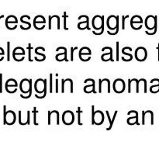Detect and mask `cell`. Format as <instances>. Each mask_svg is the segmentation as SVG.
Segmentation results:
<instances>
[{"mask_svg":"<svg viewBox=\"0 0 159 149\" xmlns=\"http://www.w3.org/2000/svg\"><path fill=\"white\" fill-rule=\"evenodd\" d=\"M35 96L37 99H43L47 96V79H38L34 82Z\"/></svg>","mask_w":159,"mask_h":149,"instance_id":"obj_1","label":"cell"},{"mask_svg":"<svg viewBox=\"0 0 159 149\" xmlns=\"http://www.w3.org/2000/svg\"><path fill=\"white\" fill-rule=\"evenodd\" d=\"M104 113L101 110L94 111V106H92V124L101 125L104 121Z\"/></svg>","mask_w":159,"mask_h":149,"instance_id":"obj_2","label":"cell"},{"mask_svg":"<svg viewBox=\"0 0 159 149\" xmlns=\"http://www.w3.org/2000/svg\"><path fill=\"white\" fill-rule=\"evenodd\" d=\"M157 18H158L157 16L152 15H149L146 17L144 25H145V27L147 28L149 32L153 31L155 29V27L158 26V19Z\"/></svg>","mask_w":159,"mask_h":149,"instance_id":"obj_3","label":"cell"},{"mask_svg":"<svg viewBox=\"0 0 159 149\" xmlns=\"http://www.w3.org/2000/svg\"><path fill=\"white\" fill-rule=\"evenodd\" d=\"M31 88H32V80L31 79H22L20 83V88L23 96H27Z\"/></svg>","mask_w":159,"mask_h":149,"instance_id":"obj_4","label":"cell"},{"mask_svg":"<svg viewBox=\"0 0 159 149\" xmlns=\"http://www.w3.org/2000/svg\"><path fill=\"white\" fill-rule=\"evenodd\" d=\"M105 25V20H104V16L96 15L95 16L92 20V26L94 28L96 31L101 30L102 26Z\"/></svg>","mask_w":159,"mask_h":149,"instance_id":"obj_5","label":"cell"},{"mask_svg":"<svg viewBox=\"0 0 159 149\" xmlns=\"http://www.w3.org/2000/svg\"><path fill=\"white\" fill-rule=\"evenodd\" d=\"M135 58L140 62L144 61L148 57V51L144 47H138L134 52Z\"/></svg>","mask_w":159,"mask_h":149,"instance_id":"obj_6","label":"cell"},{"mask_svg":"<svg viewBox=\"0 0 159 149\" xmlns=\"http://www.w3.org/2000/svg\"><path fill=\"white\" fill-rule=\"evenodd\" d=\"M120 23L119 16H116L114 15H111L107 18V25L109 29L111 31H115L116 29V26Z\"/></svg>","mask_w":159,"mask_h":149,"instance_id":"obj_7","label":"cell"},{"mask_svg":"<svg viewBox=\"0 0 159 149\" xmlns=\"http://www.w3.org/2000/svg\"><path fill=\"white\" fill-rule=\"evenodd\" d=\"M113 88L116 93H124L126 88V84L124 79H116L113 82Z\"/></svg>","mask_w":159,"mask_h":149,"instance_id":"obj_8","label":"cell"},{"mask_svg":"<svg viewBox=\"0 0 159 149\" xmlns=\"http://www.w3.org/2000/svg\"><path fill=\"white\" fill-rule=\"evenodd\" d=\"M75 121L74 113L71 110H66L62 114V122L65 125H71Z\"/></svg>","mask_w":159,"mask_h":149,"instance_id":"obj_9","label":"cell"},{"mask_svg":"<svg viewBox=\"0 0 159 149\" xmlns=\"http://www.w3.org/2000/svg\"><path fill=\"white\" fill-rule=\"evenodd\" d=\"M3 118H4V124L12 125L16 122V113L14 111H12V110H8L6 112V116Z\"/></svg>","mask_w":159,"mask_h":149,"instance_id":"obj_10","label":"cell"},{"mask_svg":"<svg viewBox=\"0 0 159 149\" xmlns=\"http://www.w3.org/2000/svg\"><path fill=\"white\" fill-rule=\"evenodd\" d=\"M17 87H18V83L17 81L14 79H9L6 82V90L7 93L11 94V88L14 93H16L17 90Z\"/></svg>","mask_w":159,"mask_h":149,"instance_id":"obj_11","label":"cell"},{"mask_svg":"<svg viewBox=\"0 0 159 149\" xmlns=\"http://www.w3.org/2000/svg\"><path fill=\"white\" fill-rule=\"evenodd\" d=\"M82 18H85V21H81L78 23V28L81 30H84V29H88V30H90L91 28L89 26V18L88 16L86 15H82L80 16H79V20Z\"/></svg>","mask_w":159,"mask_h":149,"instance_id":"obj_12","label":"cell"},{"mask_svg":"<svg viewBox=\"0 0 159 149\" xmlns=\"http://www.w3.org/2000/svg\"><path fill=\"white\" fill-rule=\"evenodd\" d=\"M91 82V85H87L84 87L83 90L85 93H96V82H95V80L93 79H87L84 81V82Z\"/></svg>","mask_w":159,"mask_h":149,"instance_id":"obj_13","label":"cell"},{"mask_svg":"<svg viewBox=\"0 0 159 149\" xmlns=\"http://www.w3.org/2000/svg\"><path fill=\"white\" fill-rule=\"evenodd\" d=\"M61 49L63 50V52H61L59 54H56L55 59L57 61H65L66 62L68 61V51H67V48L65 47H59Z\"/></svg>","mask_w":159,"mask_h":149,"instance_id":"obj_14","label":"cell"},{"mask_svg":"<svg viewBox=\"0 0 159 149\" xmlns=\"http://www.w3.org/2000/svg\"><path fill=\"white\" fill-rule=\"evenodd\" d=\"M130 112H131L134 114L133 116H130L127 119V122L129 125H139V123H138V112L136 110H130Z\"/></svg>","mask_w":159,"mask_h":149,"instance_id":"obj_15","label":"cell"},{"mask_svg":"<svg viewBox=\"0 0 159 149\" xmlns=\"http://www.w3.org/2000/svg\"><path fill=\"white\" fill-rule=\"evenodd\" d=\"M138 80L137 79H129L128 80V93H131L134 91L137 93V88H138Z\"/></svg>","mask_w":159,"mask_h":149,"instance_id":"obj_16","label":"cell"},{"mask_svg":"<svg viewBox=\"0 0 159 149\" xmlns=\"http://www.w3.org/2000/svg\"><path fill=\"white\" fill-rule=\"evenodd\" d=\"M103 83H107V92L108 93H110L111 92V83H110V79H99V93H102V84Z\"/></svg>","mask_w":159,"mask_h":149,"instance_id":"obj_17","label":"cell"},{"mask_svg":"<svg viewBox=\"0 0 159 149\" xmlns=\"http://www.w3.org/2000/svg\"><path fill=\"white\" fill-rule=\"evenodd\" d=\"M66 83H70V92H71V93H73V92H74V82H73V80L71 79H62L61 93H65V87Z\"/></svg>","mask_w":159,"mask_h":149,"instance_id":"obj_18","label":"cell"},{"mask_svg":"<svg viewBox=\"0 0 159 149\" xmlns=\"http://www.w3.org/2000/svg\"><path fill=\"white\" fill-rule=\"evenodd\" d=\"M108 49L110 50V52L109 53H105V54H102L101 56V59H102L103 61H113V49L110 47H107Z\"/></svg>","mask_w":159,"mask_h":149,"instance_id":"obj_19","label":"cell"},{"mask_svg":"<svg viewBox=\"0 0 159 149\" xmlns=\"http://www.w3.org/2000/svg\"><path fill=\"white\" fill-rule=\"evenodd\" d=\"M17 23H18V20H17L16 16L10 15L7 16V18L6 19V26L11 24H17Z\"/></svg>","mask_w":159,"mask_h":149,"instance_id":"obj_20","label":"cell"},{"mask_svg":"<svg viewBox=\"0 0 159 149\" xmlns=\"http://www.w3.org/2000/svg\"><path fill=\"white\" fill-rule=\"evenodd\" d=\"M130 24H143V19L141 16L135 15L130 19Z\"/></svg>","mask_w":159,"mask_h":149,"instance_id":"obj_21","label":"cell"},{"mask_svg":"<svg viewBox=\"0 0 159 149\" xmlns=\"http://www.w3.org/2000/svg\"><path fill=\"white\" fill-rule=\"evenodd\" d=\"M79 55H85V56H91L92 55V51L89 47H82L80 50H79Z\"/></svg>","mask_w":159,"mask_h":149,"instance_id":"obj_22","label":"cell"},{"mask_svg":"<svg viewBox=\"0 0 159 149\" xmlns=\"http://www.w3.org/2000/svg\"><path fill=\"white\" fill-rule=\"evenodd\" d=\"M117 113H118V111H117V110H116V111L114 112V114H113V118H112V119H111V117H110V113H109V111H108V110H107V111H106V113H107V117H108V120H109V121H110V127H109V128H108V130H110V129H111V127H113V123H114L115 120H116V116H117Z\"/></svg>","mask_w":159,"mask_h":149,"instance_id":"obj_23","label":"cell"},{"mask_svg":"<svg viewBox=\"0 0 159 149\" xmlns=\"http://www.w3.org/2000/svg\"><path fill=\"white\" fill-rule=\"evenodd\" d=\"M14 55H24L25 56V50L22 47H16L14 48L12 51V56Z\"/></svg>","mask_w":159,"mask_h":149,"instance_id":"obj_24","label":"cell"},{"mask_svg":"<svg viewBox=\"0 0 159 149\" xmlns=\"http://www.w3.org/2000/svg\"><path fill=\"white\" fill-rule=\"evenodd\" d=\"M121 51H122V54H124V55H125L122 57V60L124 61H130L133 59V55H132L131 54H130V53H127V51H126L124 48H123Z\"/></svg>","mask_w":159,"mask_h":149,"instance_id":"obj_25","label":"cell"},{"mask_svg":"<svg viewBox=\"0 0 159 149\" xmlns=\"http://www.w3.org/2000/svg\"><path fill=\"white\" fill-rule=\"evenodd\" d=\"M35 53L37 55H38V56H36V57H34V59H35L37 61H44L45 59H46V55L43 54H42V53L39 52V51L37 48H36L35 49Z\"/></svg>","mask_w":159,"mask_h":149,"instance_id":"obj_26","label":"cell"},{"mask_svg":"<svg viewBox=\"0 0 159 149\" xmlns=\"http://www.w3.org/2000/svg\"><path fill=\"white\" fill-rule=\"evenodd\" d=\"M157 82L156 85H153L150 87V92L152 93H159V79H154Z\"/></svg>","mask_w":159,"mask_h":149,"instance_id":"obj_27","label":"cell"},{"mask_svg":"<svg viewBox=\"0 0 159 149\" xmlns=\"http://www.w3.org/2000/svg\"><path fill=\"white\" fill-rule=\"evenodd\" d=\"M40 20V16H37L34 17V26H37V25H40V24H45L46 23V20H45V18H43L41 19Z\"/></svg>","mask_w":159,"mask_h":149,"instance_id":"obj_28","label":"cell"},{"mask_svg":"<svg viewBox=\"0 0 159 149\" xmlns=\"http://www.w3.org/2000/svg\"><path fill=\"white\" fill-rule=\"evenodd\" d=\"M68 16L67 15L66 12H64V14H63V18H64V29H65V30H68V27H67V19H68Z\"/></svg>","mask_w":159,"mask_h":149,"instance_id":"obj_29","label":"cell"},{"mask_svg":"<svg viewBox=\"0 0 159 149\" xmlns=\"http://www.w3.org/2000/svg\"><path fill=\"white\" fill-rule=\"evenodd\" d=\"M12 57H13V59L16 61L20 62L24 60L25 56L24 55H14L12 56Z\"/></svg>","mask_w":159,"mask_h":149,"instance_id":"obj_30","label":"cell"},{"mask_svg":"<svg viewBox=\"0 0 159 149\" xmlns=\"http://www.w3.org/2000/svg\"><path fill=\"white\" fill-rule=\"evenodd\" d=\"M33 113H34V125H38L37 122V113H38L37 110V107H34V110H33Z\"/></svg>","mask_w":159,"mask_h":149,"instance_id":"obj_31","label":"cell"},{"mask_svg":"<svg viewBox=\"0 0 159 149\" xmlns=\"http://www.w3.org/2000/svg\"><path fill=\"white\" fill-rule=\"evenodd\" d=\"M79 58L82 61H89L91 59V56H85V55H79Z\"/></svg>","mask_w":159,"mask_h":149,"instance_id":"obj_32","label":"cell"},{"mask_svg":"<svg viewBox=\"0 0 159 149\" xmlns=\"http://www.w3.org/2000/svg\"><path fill=\"white\" fill-rule=\"evenodd\" d=\"M77 113H78V123H79V125H82V124L81 123V113H82V110H81L80 107H78L77 109Z\"/></svg>","mask_w":159,"mask_h":149,"instance_id":"obj_33","label":"cell"},{"mask_svg":"<svg viewBox=\"0 0 159 149\" xmlns=\"http://www.w3.org/2000/svg\"><path fill=\"white\" fill-rule=\"evenodd\" d=\"M130 26L132 27V29H135V30H139L142 28L143 24H130Z\"/></svg>","mask_w":159,"mask_h":149,"instance_id":"obj_34","label":"cell"},{"mask_svg":"<svg viewBox=\"0 0 159 149\" xmlns=\"http://www.w3.org/2000/svg\"><path fill=\"white\" fill-rule=\"evenodd\" d=\"M10 60V42H7V61Z\"/></svg>","mask_w":159,"mask_h":149,"instance_id":"obj_35","label":"cell"},{"mask_svg":"<svg viewBox=\"0 0 159 149\" xmlns=\"http://www.w3.org/2000/svg\"><path fill=\"white\" fill-rule=\"evenodd\" d=\"M52 82H53V74H50V89L49 92L50 93H51L53 92V85H52Z\"/></svg>","mask_w":159,"mask_h":149,"instance_id":"obj_36","label":"cell"},{"mask_svg":"<svg viewBox=\"0 0 159 149\" xmlns=\"http://www.w3.org/2000/svg\"><path fill=\"white\" fill-rule=\"evenodd\" d=\"M127 18H129V16L128 15H127V16H122V29H125V25H126V23H125V21H126V20H127Z\"/></svg>","mask_w":159,"mask_h":149,"instance_id":"obj_37","label":"cell"},{"mask_svg":"<svg viewBox=\"0 0 159 149\" xmlns=\"http://www.w3.org/2000/svg\"><path fill=\"white\" fill-rule=\"evenodd\" d=\"M27 49H28V51H29V54H28V56H29V58H28V59H29V61L32 62L33 59L31 58V49H32V47H31L30 43H29V44H28Z\"/></svg>","mask_w":159,"mask_h":149,"instance_id":"obj_38","label":"cell"},{"mask_svg":"<svg viewBox=\"0 0 159 149\" xmlns=\"http://www.w3.org/2000/svg\"><path fill=\"white\" fill-rule=\"evenodd\" d=\"M20 21H21V23H23V24H26V25H27L28 28H29V29H30V27H31V23H30V22H27V21H26V20H23V17H22V16L20 17Z\"/></svg>","mask_w":159,"mask_h":149,"instance_id":"obj_39","label":"cell"},{"mask_svg":"<svg viewBox=\"0 0 159 149\" xmlns=\"http://www.w3.org/2000/svg\"><path fill=\"white\" fill-rule=\"evenodd\" d=\"M104 26H105V25H104V26H102V29H101V30L99 31V32H96V30H93V34H95V35H102V34H103V32H104Z\"/></svg>","mask_w":159,"mask_h":149,"instance_id":"obj_40","label":"cell"},{"mask_svg":"<svg viewBox=\"0 0 159 149\" xmlns=\"http://www.w3.org/2000/svg\"><path fill=\"white\" fill-rule=\"evenodd\" d=\"M2 93V74L0 73V93Z\"/></svg>","mask_w":159,"mask_h":149,"instance_id":"obj_41","label":"cell"},{"mask_svg":"<svg viewBox=\"0 0 159 149\" xmlns=\"http://www.w3.org/2000/svg\"><path fill=\"white\" fill-rule=\"evenodd\" d=\"M119 42H116V61H119Z\"/></svg>","mask_w":159,"mask_h":149,"instance_id":"obj_42","label":"cell"},{"mask_svg":"<svg viewBox=\"0 0 159 149\" xmlns=\"http://www.w3.org/2000/svg\"><path fill=\"white\" fill-rule=\"evenodd\" d=\"M75 47L73 48L72 47H71V59H70V61H74V51H75Z\"/></svg>","mask_w":159,"mask_h":149,"instance_id":"obj_43","label":"cell"},{"mask_svg":"<svg viewBox=\"0 0 159 149\" xmlns=\"http://www.w3.org/2000/svg\"><path fill=\"white\" fill-rule=\"evenodd\" d=\"M55 93H58V79L55 80Z\"/></svg>","mask_w":159,"mask_h":149,"instance_id":"obj_44","label":"cell"},{"mask_svg":"<svg viewBox=\"0 0 159 149\" xmlns=\"http://www.w3.org/2000/svg\"><path fill=\"white\" fill-rule=\"evenodd\" d=\"M5 55V51L3 50L2 47H0V56H4Z\"/></svg>","mask_w":159,"mask_h":149,"instance_id":"obj_45","label":"cell"},{"mask_svg":"<svg viewBox=\"0 0 159 149\" xmlns=\"http://www.w3.org/2000/svg\"><path fill=\"white\" fill-rule=\"evenodd\" d=\"M157 49H158V60L159 61V43H158V47H157Z\"/></svg>","mask_w":159,"mask_h":149,"instance_id":"obj_46","label":"cell"},{"mask_svg":"<svg viewBox=\"0 0 159 149\" xmlns=\"http://www.w3.org/2000/svg\"><path fill=\"white\" fill-rule=\"evenodd\" d=\"M3 17H4V16L3 15H2V16H0V20H1V19H2Z\"/></svg>","mask_w":159,"mask_h":149,"instance_id":"obj_47","label":"cell"}]
</instances>
